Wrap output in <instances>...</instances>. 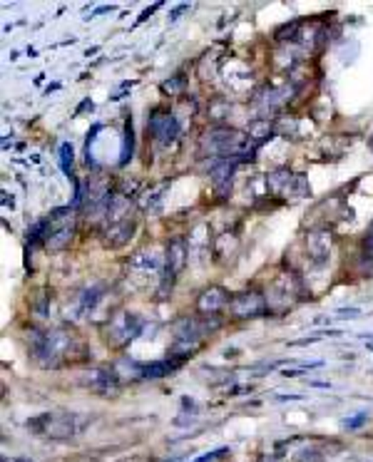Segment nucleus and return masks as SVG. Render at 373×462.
Here are the masks:
<instances>
[{"label": "nucleus", "instance_id": "nucleus-11", "mask_svg": "<svg viewBox=\"0 0 373 462\" xmlns=\"http://www.w3.org/2000/svg\"><path fill=\"white\" fill-rule=\"evenodd\" d=\"M60 157H58V159H60V169H62V175L67 177V179H73V181H77L75 179V175H73V167H75V152H73V144H70V142H62L60 144Z\"/></svg>", "mask_w": 373, "mask_h": 462}, {"label": "nucleus", "instance_id": "nucleus-18", "mask_svg": "<svg viewBox=\"0 0 373 462\" xmlns=\"http://www.w3.org/2000/svg\"><path fill=\"white\" fill-rule=\"evenodd\" d=\"M189 8H192V5H189V3H182V5L174 8L172 13H169V23H177V21H180V15H182V13H186Z\"/></svg>", "mask_w": 373, "mask_h": 462}, {"label": "nucleus", "instance_id": "nucleus-30", "mask_svg": "<svg viewBox=\"0 0 373 462\" xmlns=\"http://www.w3.org/2000/svg\"><path fill=\"white\" fill-rule=\"evenodd\" d=\"M371 149H373V137H371Z\"/></svg>", "mask_w": 373, "mask_h": 462}, {"label": "nucleus", "instance_id": "nucleus-4", "mask_svg": "<svg viewBox=\"0 0 373 462\" xmlns=\"http://www.w3.org/2000/svg\"><path fill=\"white\" fill-rule=\"evenodd\" d=\"M224 306H229V291L221 286L204 288L200 296V301H197L200 313H204V316H217Z\"/></svg>", "mask_w": 373, "mask_h": 462}, {"label": "nucleus", "instance_id": "nucleus-17", "mask_svg": "<svg viewBox=\"0 0 373 462\" xmlns=\"http://www.w3.org/2000/svg\"><path fill=\"white\" fill-rule=\"evenodd\" d=\"M227 452V448H219V450H212V452H207V455H202V457H197L194 462H212V460H217L219 455H224Z\"/></svg>", "mask_w": 373, "mask_h": 462}, {"label": "nucleus", "instance_id": "nucleus-6", "mask_svg": "<svg viewBox=\"0 0 373 462\" xmlns=\"http://www.w3.org/2000/svg\"><path fill=\"white\" fill-rule=\"evenodd\" d=\"M142 329H145V321H140L134 313H120L112 321V333L122 335V346L132 343L142 333Z\"/></svg>", "mask_w": 373, "mask_h": 462}, {"label": "nucleus", "instance_id": "nucleus-26", "mask_svg": "<svg viewBox=\"0 0 373 462\" xmlns=\"http://www.w3.org/2000/svg\"><path fill=\"white\" fill-rule=\"evenodd\" d=\"M55 90H60V82H53V85H47V88H45V94L55 92Z\"/></svg>", "mask_w": 373, "mask_h": 462}, {"label": "nucleus", "instance_id": "nucleus-12", "mask_svg": "<svg viewBox=\"0 0 373 462\" xmlns=\"http://www.w3.org/2000/svg\"><path fill=\"white\" fill-rule=\"evenodd\" d=\"M102 286H93V288H87L85 294H82V298H80V311L85 313V311H93L97 303H100V298H102Z\"/></svg>", "mask_w": 373, "mask_h": 462}, {"label": "nucleus", "instance_id": "nucleus-24", "mask_svg": "<svg viewBox=\"0 0 373 462\" xmlns=\"http://www.w3.org/2000/svg\"><path fill=\"white\" fill-rule=\"evenodd\" d=\"M3 204H5V207H10V209H13V207H15V201H13V196H10V199H8V192H3Z\"/></svg>", "mask_w": 373, "mask_h": 462}, {"label": "nucleus", "instance_id": "nucleus-8", "mask_svg": "<svg viewBox=\"0 0 373 462\" xmlns=\"http://www.w3.org/2000/svg\"><path fill=\"white\" fill-rule=\"evenodd\" d=\"M301 177H293L289 169H276L274 175L267 177V187L272 189V194H289L291 184H299Z\"/></svg>", "mask_w": 373, "mask_h": 462}, {"label": "nucleus", "instance_id": "nucleus-15", "mask_svg": "<svg viewBox=\"0 0 373 462\" xmlns=\"http://www.w3.org/2000/svg\"><path fill=\"white\" fill-rule=\"evenodd\" d=\"M157 8H162V3H154L152 8H147V10H142V15H140V18H137V21H134V25H132V27H137V25H142V23L149 21V15H154V10H157Z\"/></svg>", "mask_w": 373, "mask_h": 462}, {"label": "nucleus", "instance_id": "nucleus-9", "mask_svg": "<svg viewBox=\"0 0 373 462\" xmlns=\"http://www.w3.org/2000/svg\"><path fill=\"white\" fill-rule=\"evenodd\" d=\"M184 266H186V246L182 239H174V242H169V246H167V266L165 268L177 276Z\"/></svg>", "mask_w": 373, "mask_h": 462}, {"label": "nucleus", "instance_id": "nucleus-22", "mask_svg": "<svg viewBox=\"0 0 373 462\" xmlns=\"http://www.w3.org/2000/svg\"><path fill=\"white\" fill-rule=\"evenodd\" d=\"M82 110H93V102H90V100H85V102H82L80 107L75 110V117H77V114H80V112H82Z\"/></svg>", "mask_w": 373, "mask_h": 462}, {"label": "nucleus", "instance_id": "nucleus-13", "mask_svg": "<svg viewBox=\"0 0 373 462\" xmlns=\"http://www.w3.org/2000/svg\"><path fill=\"white\" fill-rule=\"evenodd\" d=\"M184 88V77L182 75H177L174 80H167V82H162V92H169V94H177L180 90Z\"/></svg>", "mask_w": 373, "mask_h": 462}, {"label": "nucleus", "instance_id": "nucleus-14", "mask_svg": "<svg viewBox=\"0 0 373 462\" xmlns=\"http://www.w3.org/2000/svg\"><path fill=\"white\" fill-rule=\"evenodd\" d=\"M368 422V413H359L356 418H346L344 420V428L346 430H359V428H363Z\"/></svg>", "mask_w": 373, "mask_h": 462}, {"label": "nucleus", "instance_id": "nucleus-20", "mask_svg": "<svg viewBox=\"0 0 373 462\" xmlns=\"http://www.w3.org/2000/svg\"><path fill=\"white\" fill-rule=\"evenodd\" d=\"M321 335H324V333H319V335H309V338H301V341H291V343H289V346H309V343L321 341Z\"/></svg>", "mask_w": 373, "mask_h": 462}, {"label": "nucleus", "instance_id": "nucleus-27", "mask_svg": "<svg viewBox=\"0 0 373 462\" xmlns=\"http://www.w3.org/2000/svg\"><path fill=\"white\" fill-rule=\"evenodd\" d=\"M279 400H301V396H279Z\"/></svg>", "mask_w": 373, "mask_h": 462}, {"label": "nucleus", "instance_id": "nucleus-7", "mask_svg": "<svg viewBox=\"0 0 373 462\" xmlns=\"http://www.w3.org/2000/svg\"><path fill=\"white\" fill-rule=\"evenodd\" d=\"M182 363L180 358H167V361H154V363H142L140 375L142 378H149V381H157V378H165V375L174 373L180 368Z\"/></svg>", "mask_w": 373, "mask_h": 462}, {"label": "nucleus", "instance_id": "nucleus-28", "mask_svg": "<svg viewBox=\"0 0 373 462\" xmlns=\"http://www.w3.org/2000/svg\"><path fill=\"white\" fill-rule=\"evenodd\" d=\"M27 57H38V50H35V47H27Z\"/></svg>", "mask_w": 373, "mask_h": 462}, {"label": "nucleus", "instance_id": "nucleus-10", "mask_svg": "<svg viewBox=\"0 0 373 462\" xmlns=\"http://www.w3.org/2000/svg\"><path fill=\"white\" fill-rule=\"evenodd\" d=\"M134 152V129H132V117L125 120V140H122V152H120V167H127V162L132 159Z\"/></svg>", "mask_w": 373, "mask_h": 462}, {"label": "nucleus", "instance_id": "nucleus-5", "mask_svg": "<svg viewBox=\"0 0 373 462\" xmlns=\"http://www.w3.org/2000/svg\"><path fill=\"white\" fill-rule=\"evenodd\" d=\"M241 162V157H234V159H221L214 164L212 169V187L214 192L219 196H227L229 194V187H232V177H234V169L237 164Z\"/></svg>", "mask_w": 373, "mask_h": 462}, {"label": "nucleus", "instance_id": "nucleus-2", "mask_svg": "<svg viewBox=\"0 0 373 462\" xmlns=\"http://www.w3.org/2000/svg\"><path fill=\"white\" fill-rule=\"evenodd\" d=\"M229 313L234 318H261L269 313V301L259 291H244L229 301Z\"/></svg>", "mask_w": 373, "mask_h": 462}, {"label": "nucleus", "instance_id": "nucleus-25", "mask_svg": "<svg viewBox=\"0 0 373 462\" xmlns=\"http://www.w3.org/2000/svg\"><path fill=\"white\" fill-rule=\"evenodd\" d=\"M309 385H311V388H331L328 383H319V381H309Z\"/></svg>", "mask_w": 373, "mask_h": 462}, {"label": "nucleus", "instance_id": "nucleus-1", "mask_svg": "<svg viewBox=\"0 0 373 462\" xmlns=\"http://www.w3.org/2000/svg\"><path fill=\"white\" fill-rule=\"evenodd\" d=\"M75 234L73 207H58L45 216V236L43 242L50 248H65Z\"/></svg>", "mask_w": 373, "mask_h": 462}, {"label": "nucleus", "instance_id": "nucleus-3", "mask_svg": "<svg viewBox=\"0 0 373 462\" xmlns=\"http://www.w3.org/2000/svg\"><path fill=\"white\" fill-rule=\"evenodd\" d=\"M147 132L152 134L154 140L160 142V144H169L180 137L182 127H180V120L174 117L172 112H152V117L147 120Z\"/></svg>", "mask_w": 373, "mask_h": 462}, {"label": "nucleus", "instance_id": "nucleus-23", "mask_svg": "<svg viewBox=\"0 0 373 462\" xmlns=\"http://www.w3.org/2000/svg\"><path fill=\"white\" fill-rule=\"evenodd\" d=\"M301 370H304V368H299V370H284L281 375H284V378H296V375H301Z\"/></svg>", "mask_w": 373, "mask_h": 462}, {"label": "nucleus", "instance_id": "nucleus-21", "mask_svg": "<svg viewBox=\"0 0 373 462\" xmlns=\"http://www.w3.org/2000/svg\"><path fill=\"white\" fill-rule=\"evenodd\" d=\"M115 10V5H100V8H95L93 13H90V21H93V18H97V15H102V13H112Z\"/></svg>", "mask_w": 373, "mask_h": 462}, {"label": "nucleus", "instance_id": "nucleus-19", "mask_svg": "<svg viewBox=\"0 0 373 462\" xmlns=\"http://www.w3.org/2000/svg\"><path fill=\"white\" fill-rule=\"evenodd\" d=\"M361 316V308H341L339 311V318H359Z\"/></svg>", "mask_w": 373, "mask_h": 462}, {"label": "nucleus", "instance_id": "nucleus-29", "mask_svg": "<svg viewBox=\"0 0 373 462\" xmlns=\"http://www.w3.org/2000/svg\"><path fill=\"white\" fill-rule=\"evenodd\" d=\"M15 462H30V460H25V457H18V460H15Z\"/></svg>", "mask_w": 373, "mask_h": 462}, {"label": "nucleus", "instance_id": "nucleus-16", "mask_svg": "<svg viewBox=\"0 0 373 462\" xmlns=\"http://www.w3.org/2000/svg\"><path fill=\"white\" fill-rule=\"evenodd\" d=\"M363 251H366V256H371V259H373V224L368 227L366 239H363Z\"/></svg>", "mask_w": 373, "mask_h": 462}]
</instances>
